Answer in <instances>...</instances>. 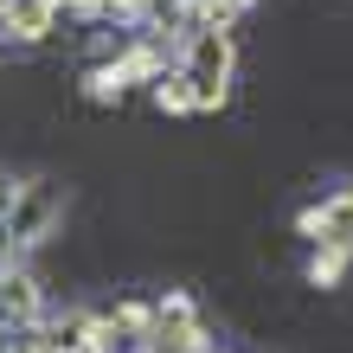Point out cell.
<instances>
[{
  "instance_id": "52a82bcc",
  "label": "cell",
  "mask_w": 353,
  "mask_h": 353,
  "mask_svg": "<svg viewBox=\"0 0 353 353\" xmlns=\"http://www.w3.org/2000/svg\"><path fill=\"white\" fill-rule=\"evenodd\" d=\"M353 270V251H341V244H315V257H308V283L315 289H341Z\"/></svg>"
},
{
  "instance_id": "3957f363",
  "label": "cell",
  "mask_w": 353,
  "mask_h": 353,
  "mask_svg": "<svg viewBox=\"0 0 353 353\" xmlns=\"http://www.w3.org/2000/svg\"><path fill=\"white\" fill-rule=\"evenodd\" d=\"M46 321V289L26 263L0 257V327L7 334H32V327Z\"/></svg>"
},
{
  "instance_id": "9c48e42d",
  "label": "cell",
  "mask_w": 353,
  "mask_h": 353,
  "mask_svg": "<svg viewBox=\"0 0 353 353\" xmlns=\"http://www.w3.org/2000/svg\"><path fill=\"white\" fill-rule=\"evenodd\" d=\"M122 90H129L122 65H97V71L84 77V97H90V103H122Z\"/></svg>"
},
{
  "instance_id": "5bb4252c",
  "label": "cell",
  "mask_w": 353,
  "mask_h": 353,
  "mask_svg": "<svg viewBox=\"0 0 353 353\" xmlns=\"http://www.w3.org/2000/svg\"><path fill=\"white\" fill-rule=\"evenodd\" d=\"M0 257H7V232H0Z\"/></svg>"
},
{
  "instance_id": "8992f818",
  "label": "cell",
  "mask_w": 353,
  "mask_h": 353,
  "mask_svg": "<svg viewBox=\"0 0 353 353\" xmlns=\"http://www.w3.org/2000/svg\"><path fill=\"white\" fill-rule=\"evenodd\" d=\"M154 110H161V116H193V110H199V103H193V77H186L180 65L154 77Z\"/></svg>"
},
{
  "instance_id": "277c9868",
  "label": "cell",
  "mask_w": 353,
  "mask_h": 353,
  "mask_svg": "<svg viewBox=\"0 0 353 353\" xmlns=\"http://www.w3.org/2000/svg\"><path fill=\"white\" fill-rule=\"evenodd\" d=\"M296 232L315 238V244H341V251H353V186L321 205H302L296 212Z\"/></svg>"
},
{
  "instance_id": "30bf717a",
  "label": "cell",
  "mask_w": 353,
  "mask_h": 353,
  "mask_svg": "<svg viewBox=\"0 0 353 353\" xmlns=\"http://www.w3.org/2000/svg\"><path fill=\"white\" fill-rule=\"evenodd\" d=\"M257 0H212V19L219 26H238V13H251Z\"/></svg>"
},
{
  "instance_id": "6da1fadb",
  "label": "cell",
  "mask_w": 353,
  "mask_h": 353,
  "mask_svg": "<svg viewBox=\"0 0 353 353\" xmlns=\"http://www.w3.org/2000/svg\"><path fill=\"white\" fill-rule=\"evenodd\" d=\"M232 26H199L180 39V71L193 77V103L199 110H219L232 97Z\"/></svg>"
},
{
  "instance_id": "8fae6325",
  "label": "cell",
  "mask_w": 353,
  "mask_h": 353,
  "mask_svg": "<svg viewBox=\"0 0 353 353\" xmlns=\"http://www.w3.org/2000/svg\"><path fill=\"white\" fill-rule=\"evenodd\" d=\"M13 193H19V180L0 174V225H7V212H13Z\"/></svg>"
},
{
  "instance_id": "ba28073f",
  "label": "cell",
  "mask_w": 353,
  "mask_h": 353,
  "mask_svg": "<svg viewBox=\"0 0 353 353\" xmlns=\"http://www.w3.org/2000/svg\"><path fill=\"white\" fill-rule=\"evenodd\" d=\"M116 65H122V77H129V84H141V77H148V84H154V77L168 71V58H161V46H154V39H135V46L122 52Z\"/></svg>"
},
{
  "instance_id": "4fadbf2b",
  "label": "cell",
  "mask_w": 353,
  "mask_h": 353,
  "mask_svg": "<svg viewBox=\"0 0 353 353\" xmlns=\"http://www.w3.org/2000/svg\"><path fill=\"white\" fill-rule=\"evenodd\" d=\"M0 353H7V327H0Z\"/></svg>"
},
{
  "instance_id": "7c38bea8",
  "label": "cell",
  "mask_w": 353,
  "mask_h": 353,
  "mask_svg": "<svg viewBox=\"0 0 353 353\" xmlns=\"http://www.w3.org/2000/svg\"><path fill=\"white\" fill-rule=\"evenodd\" d=\"M7 13H13V0H0V19H7Z\"/></svg>"
},
{
  "instance_id": "7a4b0ae2",
  "label": "cell",
  "mask_w": 353,
  "mask_h": 353,
  "mask_svg": "<svg viewBox=\"0 0 353 353\" xmlns=\"http://www.w3.org/2000/svg\"><path fill=\"white\" fill-rule=\"evenodd\" d=\"M58 219H65V186H58L52 174L19 180L13 212H7V225H0V232H7V251H32V244H46Z\"/></svg>"
},
{
  "instance_id": "5b68a950",
  "label": "cell",
  "mask_w": 353,
  "mask_h": 353,
  "mask_svg": "<svg viewBox=\"0 0 353 353\" xmlns=\"http://www.w3.org/2000/svg\"><path fill=\"white\" fill-rule=\"evenodd\" d=\"M58 13H65V0H13V13L0 19V26L32 46V39H46V32H52V19H58Z\"/></svg>"
}]
</instances>
